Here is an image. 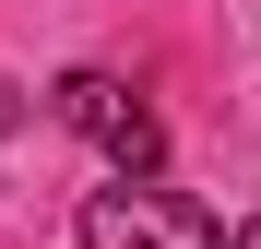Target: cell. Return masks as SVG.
<instances>
[{
	"label": "cell",
	"instance_id": "cell-1",
	"mask_svg": "<svg viewBox=\"0 0 261 249\" xmlns=\"http://www.w3.org/2000/svg\"><path fill=\"white\" fill-rule=\"evenodd\" d=\"M71 237H83V249H226V226H214L190 190H154V178H119V190H95Z\"/></svg>",
	"mask_w": 261,
	"mask_h": 249
},
{
	"label": "cell",
	"instance_id": "cell-4",
	"mask_svg": "<svg viewBox=\"0 0 261 249\" xmlns=\"http://www.w3.org/2000/svg\"><path fill=\"white\" fill-rule=\"evenodd\" d=\"M12 119H24V107H12V95H0V131H12Z\"/></svg>",
	"mask_w": 261,
	"mask_h": 249
},
{
	"label": "cell",
	"instance_id": "cell-2",
	"mask_svg": "<svg viewBox=\"0 0 261 249\" xmlns=\"http://www.w3.org/2000/svg\"><path fill=\"white\" fill-rule=\"evenodd\" d=\"M60 119L119 166V178H154V166H166V119L130 95L119 71H60Z\"/></svg>",
	"mask_w": 261,
	"mask_h": 249
},
{
	"label": "cell",
	"instance_id": "cell-3",
	"mask_svg": "<svg viewBox=\"0 0 261 249\" xmlns=\"http://www.w3.org/2000/svg\"><path fill=\"white\" fill-rule=\"evenodd\" d=\"M226 249H261V214H249V226H238V237H226Z\"/></svg>",
	"mask_w": 261,
	"mask_h": 249
}]
</instances>
